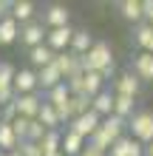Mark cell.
Segmentation results:
<instances>
[{"label":"cell","mask_w":153,"mask_h":156,"mask_svg":"<svg viewBox=\"0 0 153 156\" xmlns=\"http://www.w3.org/2000/svg\"><path fill=\"white\" fill-rule=\"evenodd\" d=\"M82 66H85V74L88 71H96V74H102L105 68L113 66V51L108 43H96L88 54H82Z\"/></svg>","instance_id":"6da1fadb"},{"label":"cell","mask_w":153,"mask_h":156,"mask_svg":"<svg viewBox=\"0 0 153 156\" xmlns=\"http://www.w3.org/2000/svg\"><path fill=\"white\" fill-rule=\"evenodd\" d=\"M128 128H130V136L142 145H150L153 142V111H136L128 119Z\"/></svg>","instance_id":"7a4b0ae2"},{"label":"cell","mask_w":153,"mask_h":156,"mask_svg":"<svg viewBox=\"0 0 153 156\" xmlns=\"http://www.w3.org/2000/svg\"><path fill=\"white\" fill-rule=\"evenodd\" d=\"M46 37H48V29L40 20H31L20 29V45H26L29 51L37 48V45H46Z\"/></svg>","instance_id":"3957f363"},{"label":"cell","mask_w":153,"mask_h":156,"mask_svg":"<svg viewBox=\"0 0 153 156\" xmlns=\"http://www.w3.org/2000/svg\"><path fill=\"white\" fill-rule=\"evenodd\" d=\"M99 125H102V116L94 111H88L85 116H77V119H71V125H68V131H74L77 136H82V139H91V136L99 131Z\"/></svg>","instance_id":"277c9868"},{"label":"cell","mask_w":153,"mask_h":156,"mask_svg":"<svg viewBox=\"0 0 153 156\" xmlns=\"http://www.w3.org/2000/svg\"><path fill=\"white\" fill-rule=\"evenodd\" d=\"M74 31L71 26H62V29H51L48 37H46V45L54 51V54H62V51H71V40H74Z\"/></svg>","instance_id":"5b68a950"},{"label":"cell","mask_w":153,"mask_h":156,"mask_svg":"<svg viewBox=\"0 0 153 156\" xmlns=\"http://www.w3.org/2000/svg\"><path fill=\"white\" fill-rule=\"evenodd\" d=\"M43 102H46V99H43L40 94H17V99H14L17 114L26 116V119H37V116H40Z\"/></svg>","instance_id":"8992f818"},{"label":"cell","mask_w":153,"mask_h":156,"mask_svg":"<svg viewBox=\"0 0 153 156\" xmlns=\"http://www.w3.org/2000/svg\"><path fill=\"white\" fill-rule=\"evenodd\" d=\"M139 88H142V80L133 71H122L113 80V94H119V97H139Z\"/></svg>","instance_id":"52a82bcc"},{"label":"cell","mask_w":153,"mask_h":156,"mask_svg":"<svg viewBox=\"0 0 153 156\" xmlns=\"http://www.w3.org/2000/svg\"><path fill=\"white\" fill-rule=\"evenodd\" d=\"M14 91H17V94H37V91H40L37 71H34V68H20L17 77H14Z\"/></svg>","instance_id":"ba28073f"},{"label":"cell","mask_w":153,"mask_h":156,"mask_svg":"<svg viewBox=\"0 0 153 156\" xmlns=\"http://www.w3.org/2000/svg\"><path fill=\"white\" fill-rule=\"evenodd\" d=\"M68 20H71L68 6L54 3V6H48L46 12H43V23L48 26V31H51V29H62V26H68Z\"/></svg>","instance_id":"9c48e42d"},{"label":"cell","mask_w":153,"mask_h":156,"mask_svg":"<svg viewBox=\"0 0 153 156\" xmlns=\"http://www.w3.org/2000/svg\"><path fill=\"white\" fill-rule=\"evenodd\" d=\"M108 156H145V145L136 142L133 136H122V139L113 142V148Z\"/></svg>","instance_id":"30bf717a"},{"label":"cell","mask_w":153,"mask_h":156,"mask_svg":"<svg viewBox=\"0 0 153 156\" xmlns=\"http://www.w3.org/2000/svg\"><path fill=\"white\" fill-rule=\"evenodd\" d=\"M37 80H40V88L46 91V94H48V91H54L57 85H62V82H65V77L60 74V68L54 66V62H51V66H46V68H40V71H37Z\"/></svg>","instance_id":"8fae6325"},{"label":"cell","mask_w":153,"mask_h":156,"mask_svg":"<svg viewBox=\"0 0 153 156\" xmlns=\"http://www.w3.org/2000/svg\"><path fill=\"white\" fill-rule=\"evenodd\" d=\"M133 74L142 82H153V54L139 51L136 57H133Z\"/></svg>","instance_id":"7c38bea8"},{"label":"cell","mask_w":153,"mask_h":156,"mask_svg":"<svg viewBox=\"0 0 153 156\" xmlns=\"http://www.w3.org/2000/svg\"><path fill=\"white\" fill-rule=\"evenodd\" d=\"M119 14L125 17V20L130 23H145V6H142V0H122L119 3Z\"/></svg>","instance_id":"4fadbf2b"},{"label":"cell","mask_w":153,"mask_h":156,"mask_svg":"<svg viewBox=\"0 0 153 156\" xmlns=\"http://www.w3.org/2000/svg\"><path fill=\"white\" fill-rule=\"evenodd\" d=\"M125 128H128V119H119V116H108V119H102V125H99V131L108 136V139H111V142H116V139H122V131H125Z\"/></svg>","instance_id":"5bb4252c"},{"label":"cell","mask_w":153,"mask_h":156,"mask_svg":"<svg viewBox=\"0 0 153 156\" xmlns=\"http://www.w3.org/2000/svg\"><path fill=\"white\" fill-rule=\"evenodd\" d=\"M94 45H96V40H94V34L88 29H77L74 31V40H71V51H74V54L82 57V54H88Z\"/></svg>","instance_id":"9a60e30c"},{"label":"cell","mask_w":153,"mask_h":156,"mask_svg":"<svg viewBox=\"0 0 153 156\" xmlns=\"http://www.w3.org/2000/svg\"><path fill=\"white\" fill-rule=\"evenodd\" d=\"M20 29L23 26L14 20V17H6V20H0V45H12L20 40Z\"/></svg>","instance_id":"2e32d148"},{"label":"cell","mask_w":153,"mask_h":156,"mask_svg":"<svg viewBox=\"0 0 153 156\" xmlns=\"http://www.w3.org/2000/svg\"><path fill=\"white\" fill-rule=\"evenodd\" d=\"M85 139L82 136H77L74 131H65L62 133V153L65 156H82V151H85Z\"/></svg>","instance_id":"e0dca14e"},{"label":"cell","mask_w":153,"mask_h":156,"mask_svg":"<svg viewBox=\"0 0 153 156\" xmlns=\"http://www.w3.org/2000/svg\"><path fill=\"white\" fill-rule=\"evenodd\" d=\"M133 40L145 54H153V26L150 23H139L136 31H133Z\"/></svg>","instance_id":"ac0fdd59"},{"label":"cell","mask_w":153,"mask_h":156,"mask_svg":"<svg viewBox=\"0 0 153 156\" xmlns=\"http://www.w3.org/2000/svg\"><path fill=\"white\" fill-rule=\"evenodd\" d=\"M34 12H37V9H34L31 0H14V6H12V17H14L20 26L31 23V20H34Z\"/></svg>","instance_id":"d6986e66"},{"label":"cell","mask_w":153,"mask_h":156,"mask_svg":"<svg viewBox=\"0 0 153 156\" xmlns=\"http://www.w3.org/2000/svg\"><path fill=\"white\" fill-rule=\"evenodd\" d=\"M54 54L48 45H37V48H31L29 51V60H31V66H34V71H40V68H46V66H51L54 62Z\"/></svg>","instance_id":"ffe728a7"},{"label":"cell","mask_w":153,"mask_h":156,"mask_svg":"<svg viewBox=\"0 0 153 156\" xmlns=\"http://www.w3.org/2000/svg\"><path fill=\"white\" fill-rule=\"evenodd\" d=\"M113 99H116V94H113V91H102V94H96L94 97V111L96 114H99L102 119H108V116H111L113 114Z\"/></svg>","instance_id":"44dd1931"},{"label":"cell","mask_w":153,"mask_h":156,"mask_svg":"<svg viewBox=\"0 0 153 156\" xmlns=\"http://www.w3.org/2000/svg\"><path fill=\"white\" fill-rule=\"evenodd\" d=\"M133 114H136V97H119L116 94V99H113V116L130 119Z\"/></svg>","instance_id":"7402d4cb"},{"label":"cell","mask_w":153,"mask_h":156,"mask_svg":"<svg viewBox=\"0 0 153 156\" xmlns=\"http://www.w3.org/2000/svg\"><path fill=\"white\" fill-rule=\"evenodd\" d=\"M105 91V80H102V74H96V71H88V74L82 77V94H88V97H96V94H102Z\"/></svg>","instance_id":"603a6c76"},{"label":"cell","mask_w":153,"mask_h":156,"mask_svg":"<svg viewBox=\"0 0 153 156\" xmlns=\"http://www.w3.org/2000/svg\"><path fill=\"white\" fill-rule=\"evenodd\" d=\"M17 148H20V139H17L14 128L6 125V122H0V151H3V153H12Z\"/></svg>","instance_id":"cb8c5ba5"},{"label":"cell","mask_w":153,"mask_h":156,"mask_svg":"<svg viewBox=\"0 0 153 156\" xmlns=\"http://www.w3.org/2000/svg\"><path fill=\"white\" fill-rule=\"evenodd\" d=\"M37 119H40V122L48 128V131H60V125H62L51 102H43V108H40V116H37Z\"/></svg>","instance_id":"d4e9b609"},{"label":"cell","mask_w":153,"mask_h":156,"mask_svg":"<svg viewBox=\"0 0 153 156\" xmlns=\"http://www.w3.org/2000/svg\"><path fill=\"white\" fill-rule=\"evenodd\" d=\"M62 133L65 131H48L46 136H43V142H40L43 153H60L62 151Z\"/></svg>","instance_id":"484cf974"},{"label":"cell","mask_w":153,"mask_h":156,"mask_svg":"<svg viewBox=\"0 0 153 156\" xmlns=\"http://www.w3.org/2000/svg\"><path fill=\"white\" fill-rule=\"evenodd\" d=\"M91 105H94V99L88 94H74V97H71V114H74V119L85 116L88 111H91Z\"/></svg>","instance_id":"4316f807"},{"label":"cell","mask_w":153,"mask_h":156,"mask_svg":"<svg viewBox=\"0 0 153 156\" xmlns=\"http://www.w3.org/2000/svg\"><path fill=\"white\" fill-rule=\"evenodd\" d=\"M14 77H17V68L12 62H3L0 66V88H14Z\"/></svg>","instance_id":"83f0119b"},{"label":"cell","mask_w":153,"mask_h":156,"mask_svg":"<svg viewBox=\"0 0 153 156\" xmlns=\"http://www.w3.org/2000/svg\"><path fill=\"white\" fill-rule=\"evenodd\" d=\"M46 133H48V128L43 125L40 119H31V125H29V139H26V142H37V145H40Z\"/></svg>","instance_id":"f1b7e54d"},{"label":"cell","mask_w":153,"mask_h":156,"mask_svg":"<svg viewBox=\"0 0 153 156\" xmlns=\"http://www.w3.org/2000/svg\"><path fill=\"white\" fill-rule=\"evenodd\" d=\"M17 151H20L23 156H46L37 142H20V148H17Z\"/></svg>","instance_id":"f546056e"},{"label":"cell","mask_w":153,"mask_h":156,"mask_svg":"<svg viewBox=\"0 0 153 156\" xmlns=\"http://www.w3.org/2000/svg\"><path fill=\"white\" fill-rule=\"evenodd\" d=\"M12 0H0V20H6V17H12Z\"/></svg>","instance_id":"4dcf8cb0"},{"label":"cell","mask_w":153,"mask_h":156,"mask_svg":"<svg viewBox=\"0 0 153 156\" xmlns=\"http://www.w3.org/2000/svg\"><path fill=\"white\" fill-rule=\"evenodd\" d=\"M142 6H145V23L153 26V0H142Z\"/></svg>","instance_id":"1f68e13d"},{"label":"cell","mask_w":153,"mask_h":156,"mask_svg":"<svg viewBox=\"0 0 153 156\" xmlns=\"http://www.w3.org/2000/svg\"><path fill=\"white\" fill-rule=\"evenodd\" d=\"M82 156H108V153H102V151H96V148H91V145H85V151H82Z\"/></svg>","instance_id":"d6a6232c"},{"label":"cell","mask_w":153,"mask_h":156,"mask_svg":"<svg viewBox=\"0 0 153 156\" xmlns=\"http://www.w3.org/2000/svg\"><path fill=\"white\" fill-rule=\"evenodd\" d=\"M145 156H153V142H150V145H145Z\"/></svg>","instance_id":"836d02e7"},{"label":"cell","mask_w":153,"mask_h":156,"mask_svg":"<svg viewBox=\"0 0 153 156\" xmlns=\"http://www.w3.org/2000/svg\"><path fill=\"white\" fill-rule=\"evenodd\" d=\"M9 156H23V153H20V151H12V153H9Z\"/></svg>","instance_id":"e575fe53"},{"label":"cell","mask_w":153,"mask_h":156,"mask_svg":"<svg viewBox=\"0 0 153 156\" xmlns=\"http://www.w3.org/2000/svg\"><path fill=\"white\" fill-rule=\"evenodd\" d=\"M46 156H65V153H62V151H60V153H46Z\"/></svg>","instance_id":"d590c367"},{"label":"cell","mask_w":153,"mask_h":156,"mask_svg":"<svg viewBox=\"0 0 153 156\" xmlns=\"http://www.w3.org/2000/svg\"><path fill=\"white\" fill-rule=\"evenodd\" d=\"M0 122H3V108H0Z\"/></svg>","instance_id":"8d00e7d4"},{"label":"cell","mask_w":153,"mask_h":156,"mask_svg":"<svg viewBox=\"0 0 153 156\" xmlns=\"http://www.w3.org/2000/svg\"><path fill=\"white\" fill-rule=\"evenodd\" d=\"M0 156H9V153H3V151H0Z\"/></svg>","instance_id":"74e56055"},{"label":"cell","mask_w":153,"mask_h":156,"mask_svg":"<svg viewBox=\"0 0 153 156\" xmlns=\"http://www.w3.org/2000/svg\"><path fill=\"white\" fill-rule=\"evenodd\" d=\"M0 66H3V62H0Z\"/></svg>","instance_id":"f35d334b"}]
</instances>
